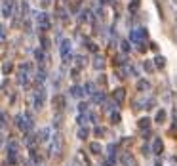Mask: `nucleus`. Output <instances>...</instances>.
Returning <instances> with one entry per match:
<instances>
[{
    "label": "nucleus",
    "instance_id": "nucleus-1",
    "mask_svg": "<svg viewBox=\"0 0 177 166\" xmlns=\"http://www.w3.org/2000/svg\"><path fill=\"white\" fill-rule=\"evenodd\" d=\"M36 15V23H38V29L40 31H48L50 29V15L46 12H40V13H34Z\"/></svg>",
    "mask_w": 177,
    "mask_h": 166
},
{
    "label": "nucleus",
    "instance_id": "nucleus-2",
    "mask_svg": "<svg viewBox=\"0 0 177 166\" xmlns=\"http://www.w3.org/2000/svg\"><path fill=\"white\" fill-rule=\"evenodd\" d=\"M147 29H135V31H132V33H129V40H132L133 44H139L141 42L143 38H147Z\"/></svg>",
    "mask_w": 177,
    "mask_h": 166
},
{
    "label": "nucleus",
    "instance_id": "nucleus-3",
    "mask_svg": "<svg viewBox=\"0 0 177 166\" xmlns=\"http://www.w3.org/2000/svg\"><path fill=\"white\" fill-rule=\"evenodd\" d=\"M44 101H46V92L44 90H38V92H36V96H34V99H33V105H34L36 111L44 107Z\"/></svg>",
    "mask_w": 177,
    "mask_h": 166
},
{
    "label": "nucleus",
    "instance_id": "nucleus-4",
    "mask_svg": "<svg viewBox=\"0 0 177 166\" xmlns=\"http://www.w3.org/2000/svg\"><path fill=\"white\" fill-rule=\"evenodd\" d=\"M12 13H13V2L12 0H4V4H2V17H12Z\"/></svg>",
    "mask_w": 177,
    "mask_h": 166
},
{
    "label": "nucleus",
    "instance_id": "nucleus-5",
    "mask_svg": "<svg viewBox=\"0 0 177 166\" xmlns=\"http://www.w3.org/2000/svg\"><path fill=\"white\" fill-rule=\"evenodd\" d=\"M61 58L65 61L71 59V40H63L61 42Z\"/></svg>",
    "mask_w": 177,
    "mask_h": 166
},
{
    "label": "nucleus",
    "instance_id": "nucleus-6",
    "mask_svg": "<svg viewBox=\"0 0 177 166\" xmlns=\"http://www.w3.org/2000/svg\"><path fill=\"white\" fill-rule=\"evenodd\" d=\"M61 151V138L59 136H54V141H51V145H50V153L51 155H57Z\"/></svg>",
    "mask_w": 177,
    "mask_h": 166
},
{
    "label": "nucleus",
    "instance_id": "nucleus-7",
    "mask_svg": "<svg viewBox=\"0 0 177 166\" xmlns=\"http://www.w3.org/2000/svg\"><path fill=\"white\" fill-rule=\"evenodd\" d=\"M112 97H114V101H116V103H122L124 97H126V90H124V88H116L114 94H112Z\"/></svg>",
    "mask_w": 177,
    "mask_h": 166
},
{
    "label": "nucleus",
    "instance_id": "nucleus-8",
    "mask_svg": "<svg viewBox=\"0 0 177 166\" xmlns=\"http://www.w3.org/2000/svg\"><path fill=\"white\" fill-rule=\"evenodd\" d=\"M162 151H164V143H162V139H160V138H156L154 143H152V153L154 155H162Z\"/></svg>",
    "mask_w": 177,
    "mask_h": 166
},
{
    "label": "nucleus",
    "instance_id": "nucleus-9",
    "mask_svg": "<svg viewBox=\"0 0 177 166\" xmlns=\"http://www.w3.org/2000/svg\"><path fill=\"white\" fill-rule=\"evenodd\" d=\"M50 128H42V130H40L38 132V139H40V141H48V139H50Z\"/></svg>",
    "mask_w": 177,
    "mask_h": 166
},
{
    "label": "nucleus",
    "instance_id": "nucleus-10",
    "mask_svg": "<svg viewBox=\"0 0 177 166\" xmlns=\"http://www.w3.org/2000/svg\"><path fill=\"white\" fill-rule=\"evenodd\" d=\"M71 96H72V97H82V96H84L82 86H72V88H71Z\"/></svg>",
    "mask_w": 177,
    "mask_h": 166
},
{
    "label": "nucleus",
    "instance_id": "nucleus-11",
    "mask_svg": "<svg viewBox=\"0 0 177 166\" xmlns=\"http://www.w3.org/2000/svg\"><path fill=\"white\" fill-rule=\"evenodd\" d=\"M76 136H78V139H86L88 136H90V130H88L86 126H80V128H78V132H76Z\"/></svg>",
    "mask_w": 177,
    "mask_h": 166
},
{
    "label": "nucleus",
    "instance_id": "nucleus-12",
    "mask_svg": "<svg viewBox=\"0 0 177 166\" xmlns=\"http://www.w3.org/2000/svg\"><path fill=\"white\" fill-rule=\"evenodd\" d=\"M17 149H19L17 141H10L8 143V155H17Z\"/></svg>",
    "mask_w": 177,
    "mask_h": 166
},
{
    "label": "nucleus",
    "instance_id": "nucleus-13",
    "mask_svg": "<svg viewBox=\"0 0 177 166\" xmlns=\"http://www.w3.org/2000/svg\"><path fill=\"white\" fill-rule=\"evenodd\" d=\"M149 126H150V118H149V117H143L141 120H139V128L145 130V128H149Z\"/></svg>",
    "mask_w": 177,
    "mask_h": 166
},
{
    "label": "nucleus",
    "instance_id": "nucleus-14",
    "mask_svg": "<svg viewBox=\"0 0 177 166\" xmlns=\"http://www.w3.org/2000/svg\"><path fill=\"white\" fill-rule=\"evenodd\" d=\"M105 99V94L103 92H93V103H101Z\"/></svg>",
    "mask_w": 177,
    "mask_h": 166
},
{
    "label": "nucleus",
    "instance_id": "nucleus-15",
    "mask_svg": "<svg viewBox=\"0 0 177 166\" xmlns=\"http://www.w3.org/2000/svg\"><path fill=\"white\" fill-rule=\"evenodd\" d=\"M154 120H156V122H164V120H166V111H164V109H160V111L156 113Z\"/></svg>",
    "mask_w": 177,
    "mask_h": 166
},
{
    "label": "nucleus",
    "instance_id": "nucleus-16",
    "mask_svg": "<svg viewBox=\"0 0 177 166\" xmlns=\"http://www.w3.org/2000/svg\"><path fill=\"white\" fill-rule=\"evenodd\" d=\"M54 105H59V109H63V107H65V97H63V96L54 97Z\"/></svg>",
    "mask_w": 177,
    "mask_h": 166
},
{
    "label": "nucleus",
    "instance_id": "nucleus-17",
    "mask_svg": "<svg viewBox=\"0 0 177 166\" xmlns=\"http://www.w3.org/2000/svg\"><path fill=\"white\" fill-rule=\"evenodd\" d=\"M164 65H166V58H164V55H156L154 67H164Z\"/></svg>",
    "mask_w": 177,
    "mask_h": 166
},
{
    "label": "nucleus",
    "instance_id": "nucleus-18",
    "mask_svg": "<svg viewBox=\"0 0 177 166\" xmlns=\"http://www.w3.org/2000/svg\"><path fill=\"white\" fill-rule=\"evenodd\" d=\"M90 151H91L93 155H99V153H101V145H99V143H95V141H93V143L90 145Z\"/></svg>",
    "mask_w": 177,
    "mask_h": 166
},
{
    "label": "nucleus",
    "instance_id": "nucleus-19",
    "mask_svg": "<svg viewBox=\"0 0 177 166\" xmlns=\"http://www.w3.org/2000/svg\"><path fill=\"white\" fill-rule=\"evenodd\" d=\"M149 86H150V84H149L147 80H139V82H137V90H141V92H143V90H149Z\"/></svg>",
    "mask_w": 177,
    "mask_h": 166
},
{
    "label": "nucleus",
    "instance_id": "nucleus-20",
    "mask_svg": "<svg viewBox=\"0 0 177 166\" xmlns=\"http://www.w3.org/2000/svg\"><path fill=\"white\" fill-rule=\"evenodd\" d=\"M86 120H88L86 113H80V115H78V118H76V122L80 124V126H84V124H86Z\"/></svg>",
    "mask_w": 177,
    "mask_h": 166
},
{
    "label": "nucleus",
    "instance_id": "nucleus-21",
    "mask_svg": "<svg viewBox=\"0 0 177 166\" xmlns=\"http://www.w3.org/2000/svg\"><path fill=\"white\" fill-rule=\"evenodd\" d=\"M36 80H38V82H44V80H46V71H44V69H38V75H36Z\"/></svg>",
    "mask_w": 177,
    "mask_h": 166
},
{
    "label": "nucleus",
    "instance_id": "nucleus-22",
    "mask_svg": "<svg viewBox=\"0 0 177 166\" xmlns=\"http://www.w3.org/2000/svg\"><path fill=\"white\" fill-rule=\"evenodd\" d=\"M34 58H36V61L42 63V61H44V52L42 50H34Z\"/></svg>",
    "mask_w": 177,
    "mask_h": 166
},
{
    "label": "nucleus",
    "instance_id": "nucleus-23",
    "mask_svg": "<svg viewBox=\"0 0 177 166\" xmlns=\"http://www.w3.org/2000/svg\"><path fill=\"white\" fill-rule=\"evenodd\" d=\"M4 40H6V27L0 25V44H4Z\"/></svg>",
    "mask_w": 177,
    "mask_h": 166
},
{
    "label": "nucleus",
    "instance_id": "nucleus-24",
    "mask_svg": "<svg viewBox=\"0 0 177 166\" xmlns=\"http://www.w3.org/2000/svg\"><path fill=\"white\" fill-rule=\"evenodd\" d=\"M82 90H84V94H93V84L91 82H86V86Z\"/></svg>",
    "mask_w": 177,
    "mask_h": 166
},
{
    "label": "nucleus",
    "instance_id": "nucleus-25",
    "mask_svg": "<svg viewBox=\"0 0 177 166\" xmlns=\"http://www.w3.org/2000/svg\"><path fill=\"white\" fill-rule=\"evenodd\" d=\"M120 113H111V120H112V124H118L120 122Z\"/></svg>",
    "mask_w": 177,
    "mask_h": 166
},
{
    "label": "nucleus",
    "instance_id": "nucleus-26",
    "mask_svg": "<svg viewBox=\"0 0 177 166\" xmlns=\"http://www.w3.org/2000/svg\"><path fill=\"white\" fill-rule=\"evenodd\" d=\"M93 67H95L97 71L103 69V58H95V61H93Z\"/></svg>",
    "mask_w": 177,
    "mask_h": 166
},
{
    "label": "nucleus",
    "instance_id": "nucleus-27",
    "mask_svg": "<svg viewBox=\"0 0 177 166\" xmlns=\"http://www.w3.org/2000/svg\"><path fill=\"white\" fill-rule=\"evenodd\" d=\"M124 162H126V166H135V160L129 155H124Z\"/></svg>",
    "mask_w": 177,
    "mask_h": 166
},
{
    "label": "nucleus",
    "instance_id": "nucleus-28",
    "mask_svg": "<svg viewBox=\"0 0 177 166\" xmlns=\"http://www.w3.org/2000/svg\"><path fill=\"white\" fill-rule=\"evenodd\" d=\"M4 126H6V113L0 111V128H4Z\"/></svg>",
    "mask_w": 177,
    "mask_h": 166
},
{
    "label": "nucleus",
    "instance_id": "nucleus-29",
    "mask_svg": "<svg viewBox=\"0 0 177 166\" xmlns=\"http://www.w3.org/2000/svg\"><path fill=\"white\" fill-rule=\"evenodd\" d=\"M143 67H145V71H149V73H150V71H154V65L150 63L149 59H147V61H145V63H143Z\"/></svg>",
    "mask_w": 177,
    "mask_h": 166
},
{
    "label": "nucleus",
    "instance_id": "nucleus-30",
    "mask_svg": "<svg viewBox=\"0 0 177 166\" xmlns=\"http://www.w3.org/2000/svg\"><path fill=\"white\" fill-rule=\"evenodd\" d=\"M40 42H42V48H50V40L46 38V36H42V38H40Z\"/></svg>",
    "mask_w": 177,
    "mask_h": 166
},
{
    "label": "nucleus",
    "instance_id": "nucleus-31",
    "mask_svg": "<svg viewBox=\"0 0 177 166\" xmlns=\"http://www.w3.org/2000/svg\"><path fill=\"white\" fill-rule=\"evenodd\" d=\"M84 63H86V59L82 58V55H76V65H78V67H82Z\"/></svg>",
    "mask_w": 177,
    "mask_h": 166
},
{
    "label": "nucleus",
    "instance_id": "nucleus-32",
    "mask_svg": "<svg viewBox=\"0 0 177 166\" xmlns=\"http://www.w3.org/2000/svg\"><path fill=\"white\" fill-rule=\"evenodd\" d=\"M2 71H4V75H8L10 71H12V63H4V67H2Z\"/></svg>",
    "mask_w": 177,
    "mask_h": 166
},
{
    "label": "nucleus",
    "instance_id": "nucleus-33",
    "mask_svg": "<svg viewBox=\"0 0 177 166\" xmlns=\"http://www.w3.org/2000/svg\"><path fill=\"white\" fill-rule=\"evenodd\" d=\"M139 2H141V0H133V2L129 4V10H137L139 8Z\"/></svg>",
    "mask_w": 177,
    "mask_h": 166
},
{
    "label": "nucleus",
    "instance_id": "nucleus-34",
    "mask_svg": "<svg viewBox=\"0 0 177 166\" xmlns=\"http://www.w3.org/2000/svg\"><path fill=\"white\" fill-rule=\"evenodd\" d=\"M78 111H80V113H86V111H88V103H80V105H78Z\"/></svg>",
    "mask_w": 177,
    "mask_h": 166
},
{
    "label": "nucleus",
    "instance_id": "nucleus-35",
    "mask_svg": "<svg viewBox=\"0 0 177 166\" xmlns=\"http://www.w3.org/2000/svg\"><path fill=\"white\" fill-rule=\"evenodd\" d=\"M114 149H116V145H114V143H111V145L107 147V151H109V155H111V157L114 155Z\"/></svg>",
    "mask_w": 177,
    "mask_h": 166
},
{
    "label": "nucleus",
    "instance_id": "nucleus-36",
    "mask_svg": "<svg viewBox=\"0 0 177 166\" xmlns=\"http://www.w3.org/2000/svg\"><path fill=\"white\" fill-rule=\"evenodd\" d=\"M93 132H95V136H103V134H105V130H103L101 126H95V130H93Z\"/></svg>",
    "mask_w": 177,
    "mask_h": 166
},
{
    "label": "nucleus",
    "instance_id": "nucleus-37",
    "mask_svg": "<svg viewBox=\"0 0 177 166\" xmlns=\"http://www.w3.org/2000/svg\"><path fill=\"white\" fill-rule=\"evenodd\" d=\"M21 10H23V17H25V15H27V12H29V4L23 2V4H21Z\"/></svg>",
    "mask_w": 177,
    "mask_h": 166
},
{
    "label": "nucleus",
    "instance_id": "nucleus-38",
    "mask_svg": "<svg viewBox=\"0 0 177 166\" xmlns=\"http://www.w3.org/2000/svg\"><path fill=\"white\" fill-rule=\"evenodd\" d=\"M88 50H90V52H97V46L93 42H88Z\"/></svg>",
    "mask_w": 177,
    "mask_h": 166
},
{
    "label": "nucleus",
    "instance_id": "nucleus-39",
    "mask_svg": "<svg viewBox=\"0 0 177 166\" xmlns=\"http://www.w3.org/2000/svg\"><path fill=\"white\" fill-rule=\"evenodd\" d=\"M122 50L124 52H129V42H128V40H124V42H122Z\"/></svg>",
    "mask_w": 177,
    "mask_h": 166
},
{
    "label": "nucleus",
    "instance_id": "nucleus-40",
    "mask_svg": "<svg viewBox=\"0 0 177 166\" xmlns=\"http://www.w3.org/2000/svg\"><path fill=\"white\" fill-rule=\"evenodd\" d=\"M99 2H101V4H109V2H111V0H99Z\"/></svg>",
    "mask_w": 177,
    "mask_h": 166
},
{
    "label": "nucleus",
    "instance_id": "nucleus-41",
    "mask_svg": "<svg viewBox=\"0 0 177 166\" xmlns=\"http://www.w3.org/2000/svg\"><path fill=\"white\" fill-rule=\"evenodd\" d=\"M2 139H4V138H2V136H0V145H2Z\"/></svg>",
    "mask_w": 177,
    "mask_h": 166
}]
</instances>
